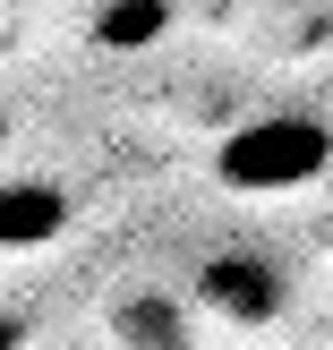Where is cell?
I'll list each match as a JSON object with an SVG mask.
<instances>
[{"label": "cell", "mask_w": 333, "mask_h": 350, "mask_svg": "<svg viewBox=\"0 0 333 350\" xmlns=\"http://www.w3.org/2000/svg\"><path fill=\"white\" fill-rule=\"evenodd\" d=\"M154 26H163V9H154V0H129V9H103V43H146Z\"/></svg>", "instance_id": "5b68a950"}, {"label": "cell", "mask_w": 333, "mask_h": 350, "mask_svg": "<svg viewBox=\"0 0 333 350\" xmlns=\"http://www.w3.org/2000/svg\"><path fill=\"white\" fill-rule=\"evenodd\" d=\"M0 137H9V120H0Z\"/></svg>", "instance_id": "8992f818"}, {"label": "cell", "mask_w": 333, "mask_h": 350, "mask_svg": "<svg viewBox=\"0 0 333 350\" xmlns=\"http://www.w3.org/2000/svg\"><path fill=\"white\" fill-rule=\"evenodd\" d=\"M333 171V120L317 111H256L214 146V180L239 197H291Z\"/></svg>", "instance_id": "6da1fadb"}, {"label": "cell", "mask_w": 333, "mask_h": 350, "mask_svg": "<svg viewBox=\"0 0 333 350\" xmlns=\"http://www.w3.org/2000/svg\"><path fill=\"white\" fill-rule=\"evenodd\" d=\"M111 342H129V350H197V317L180 308V291H129L111 308Z\"/></svg>", "instance_id": "3957f363"}, {"label": "cell", "mask_w": 333, "mask_h": 350, "mask_svg": "<svg viewBox=\"0 0 333 350\" xmlns=\"http://www.w3.org/2000/svg\"><path fill=\"white\" fill-rule=\"evenodd\" d=\"M68 188L51 180H0V248H43V239L68 231Z\"/></svg>", "instance_id": "277c9868"}, {"label": "cell", "mask_w": 333, "mask_h": 350, "mask_svg": "<svg viewBox=\"0 0 333 350\" xmlns=\"http://www.w3.org/2000/svg\"><path fill=\"white\" fill-rule=\"evenodd\" d=\"M197 308H214L222 325H274L291 308V282H282V265L256 256V248H214L197 265Z\"/></svg>", "instance_id": "7a4b0ae2"}]
</instances>
